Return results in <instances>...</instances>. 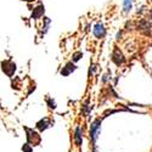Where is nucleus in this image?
I'll list each match as a JSON object with an SVG mask.
<instances>
[{
  "instance_id": "obj_1",
  "label": "nucleus",
  "mask_w": 152,
  "mask_h": 152,
  "mask_svg": "<svg viewBox=\"0 0 152 152\" xmlns=\"http://www.w3.org/2000/svg\"><path fill=\"white\" fill-rule=\"evenodd\" d=\"M24 130L27 133V144H29L31 146H38L40 144L42 137L35 130L29 129V128H24Z\"/></svg>"
},
{
  "instance_id": "obj_2",
  "label": "nucleus",
  "mask_w": 152,
  "mask_h": 152,
  "mask_svg": "<svg viewBox=\"0 0 152 152\" xmlns=\"http://www.w3.org/2000/svg\"><path fill=\"white\" fill-rule=\"evenodd\" d=\"M1 69L7 77H14L16 72V63L12 60H4L1 61Z\"/></svg>"
},
{
  "instance_id": "obj_3",
  "label": "nucleus",
  "mask_w": 152,
  "mask_h": 152,
  "mask_svg": "<svg viewBox=\"0 0 152 152\" xmlns=\"http://www.w3.org/2000/svg\"><path fill=\"white\" fill-rule=\"evenodd\" d=\"M100 130H101V121L96 119L91 123V126H90V139H91L93 142H95L97 140Z\"/></svg>"
},
{
  "instance_id": "obj_4",
  "label": "nucleus",
  "mask_w": 152,
  "mask_h": 152,
  "mask_svg": "<svg viewBox=\"0 0 152 152\" xmlns=\"http://www.w3.org/2000/svg\"><path fill=\"white\" fill-rule=\"evenodd\" d=\"M112 61L115 62L117 66H121V65H123V63L125 62L124 55L122 54V51L117 46L115 48V50H113V53H112Z\"/></svg>"
},
{
  "instance_id": "obj_5",
  "label": "nucleus",
  "mask_w": 152,
  "mask_h": 152,
  "mask_svg": "<svg viewBox=\"0 0 152 152\" xmlns=\"http://www.w3.org/2000/svg\"><path fill=\"white\" fill-rule=\"evenodd\" d=\"M93 33L97 39H102V38H105V35H106V28L102 23H96L94 26Z\"/></svg>"
},
{
  "instance_id": "obj_6",
  "label": "nucleus",
  "mask_w": 152,
  "mask_h": 152,
  "mask_svg": "<svg viewBox=\"0 0 152 152\" xmlns=\"http://www.w3.org/2000/svg\"><path fill=\"white\" fill-rule=\"evenodd\" d=\"M75 69H77V66L74 65V63L71 61V62H67L65 66H63L62 68H61V75L62 77H68V75L71 74V73H73Z\"/></svg>"
},
{
  "instance_id": "obj_7",
  "label": "nucleus",
  "mask_w": 152,
  "mask_h": 152,
  "mask_svg": "<svg viewBox=\"0 0 152 152\" xmlns=\"http://www.w3.org/2000/svg\"><path fill=\"white\" fill-rule=\"evenodd\" d=\"M44 12H45L44 5H43V4L38 5V6H37V7H34V9H33V11H32V18H33V20H39L40 17H43Z\"/></svg>"
},
{
  "instance_id": "obj_8",
  "label": "nucleus",
  "mask_w": 152,
  "mask_h": 152,
  "mask_svg": "<svg viewBox=\"0 0 152 152\" xmlns=\"http://www.w3.org/2000/svg\"><path fill=\"white\" fill-rule=\"evenodd\" d=\"M51 126V121H50L49 118H43V119H40L39 122L37 123V128L39 129L40 132H44V130H46L48 128H50Z\"/></svg>"
},
{
  "instance_id": "obj_9",
  "label": "nucleus",
  "mask_w": 152,
  "mask_h": 152,
  "mask_svg": "<svg viewBox=\"0 0 152 152\" xmlns=\"http://www.w3.org/2000/svg\"><path fill=\"white\" fill-rule=\"evenodd\" d=\"M74 142L77 146H80L83 142V132L80 129V126H77L74 132Z\"/></svg>"
},
{
  "instance_id": "obj_10",
  "label": "nucleus",
  "mask_w": 152,
  "mask_h": 152,
  "mask_svg": "<svg viewBox=\"0 0 152 152\" xmlns=\"http://www.w3.org/2000/svg\"><path fill=\"white\" fill-rule=\"evenodd\" d=\"M132 9H133V0H123V11L125 14H128Z\"/></svg>"
},
{
  "instance_id": "obj_11",
  "label": "nucleus",
  "mask_w": 152,
  "mask_h": 152,
  "mask_svg": "<svg viewBox=\"0 0 152 152\" xmlns=\"http://www.w3.org/2000/svg\"><path fill=\"white\" fill-rule=\"evenodd\" d=\"M44 21V26H43V34H45L48 31H49V26H50V23H51V20H50L49 17H44L43 18Z\"/></svg>"
},
{
  "instance_id": "obj_12",
  "label": "nucleus",
  "mask_w": 152,
  "mask_h": 152,
  "mask_svg": "<svg viewBox=\"0 0 152 152\" xmlns=\"http://www.w3.org/2000/svg\"><path fill=\"white\" fill-rule=\"evenodd\" d=\"M46 104L49 106V108H51V110H55L56 108V102H55V100H53L51 97H46Z\"/></svg>"
},
{
  "instance_id": "obj_13",
  "label": "nucleus",
  "mask_w": 152,
  "mask_h": 152,
  "mask_svg": "<svg viewBox=\"0 0 152 152\" xmlns=\"http://www.w3.org/2000/svg\"><path fill=\"white\" fill-rule=\"evenodd\" d=\"M82 57H83V53H80V51L74 53L73 56H72V62H77V61H79Z\"/></svg>"
},
{
  "instance_id": "obj_14",
  "label": "nucleus",
  "mask_w": 152,
  "mask_h": 152,
  "mask_svg": "<svg viewBox=\"0 0 152 152\" xmlns=\"http://www.w3.org/2000/svg\"><path fill=\"white\" fill-rule=\"evenodd\" d=\"M22 151L23 152H33V147L29 145V144H24L22 146Z\"/></svg>"
},
{
  "instance_id": "obj_15",
  "label": "nucleus",
  "mask_w": 152,
  "mask_h": 152,
  "mask_svg": "<svg viewBox=\"0 0 152 152\" xmlns=\"http://www.w3.org/2000/svg\"><path fill=\"white\" fill-rule=\"evenodd\" d=\"M90 110H91V107H90L89 105H88V104H85V105L83 106V112H84V115H85V116H88V115H89Z\"/></svg>"
},
{
  "instance_id": "obj_16",
  "label": "nucleus",
  "mask_w": 152,
  "mask_h": 152,
  "mask_svg": "<svg viewBox=\"0 0 152 152\" xmlns=\"http://www.w3.org/2000/svg\"><path fill=\"white\" fill-rule=\"evenodd\" d=\"M22 1H28L29 3V1H34V0H22Z\"/></svg>"
}]
</instances>
